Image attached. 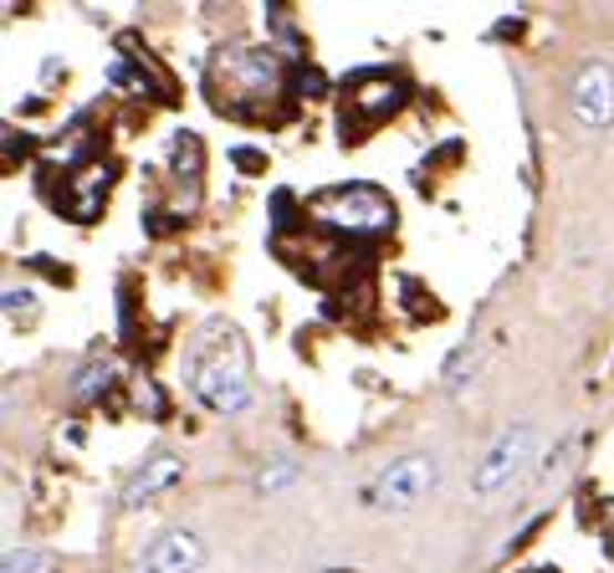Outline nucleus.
<instances>
[{
  "label": "nucleus",
  "instance_id": "12",
  "mask_svg": "<svg viewBox=\"0 0 614 573\" xmlns=\"http://www.w3.org/2000/svg\"><path fill=\"white\" fill-rule=\"evenodd\" d=\"M57 569V553L47 548H11L6 553V573H52Z\"/></svg>",
  "mask_w": 614,
  "mask_h": 573
},
{
  "label": "nucleus",
  "instance_id": "5",
  "mask_svg": "<svg viewBox=\"0 0 614 573\" xmlns=\"http://www.w3.org/2000/svg\"><path fill=\"white\" fill-rule=\"evenodd\" d=\"M436 487H441V461L430 451H410L364 487V507H375V512H410V507H420Z\"/></svg>",
  "mask_w": 614,
  "mask_h": 573
},
{
  "label": "nucleus",
  "instance_id": "8",
  "mask_svg": "<svg viewBox=\"0 0 614 573\" xmlns=\"http://www.w3.org/2000/svg\"><path fill=\"white\" fill-rule=\"evenodd\" d=\"M201 569H205V538L195 528H164L139 553V573H201Z\"/></svg>",
  "mask_w": 614,
  "mask_h": 573
},
{
  "label": "nucleus",
  "instance_id": "15",
  "mask_svg": "<svg viewBox=\"0 0 614 573\" xmlns=\"http://www.w3.org/2000/svg\"><path fill=\"white\" fill-rule=\"evenodd\" d=\"M231 160H236L246 174H262V170H267V154H262V149H246V144L231 149Z\"/></svg>",
  "mask_w": 614,
  "mask_h": 573
},
{
  "label": "nucleus",
  "instance_id": "1",
  "mask_svg": "<svg viewBox=\"0 0 614 573\" xmlns=\"http://www.w3.org/2000/svg\"><path fill=\"white\" fill-rule=\"evenodd\" d=\"M190 395L211 415H241L252 405V354L231 323H205L185 354Z\"/></svg>",
  "mask_w": 614,
  "mask_h": 573
},
{
  "label": "nucleus",
  "instance_id": "14",
  "mask_svg": "<svg viewBox=\"0 0 614 573\" xmlns=\"http://www.w3.org/2000/svg\"><path fill=\"white\" fill-rule=\"evenodd\" d=\"M467 369H471V344H461L451 359H446V389H451V395L467 385Z\"/></svg>",
  "mask_w": 614,
  "mask_h": 573
},
{
  "label": "nucleus",
  "instance_id": "6",
  "mask_svg": "<svg viewBox=\"0 0 614 573\" xmlns=\"http://www.w3.org/2000/svg\"><path fill=\"white\" fill-rule=\"evenodd\" d=\"M528 451H533V426H528V420H518V426H508L502 436L492 440V446H487V456H481L477 471H471V492H477V497H497L512 477H518V467L528 461Z\"/></svg>",
  "mask_w": 614,
  "mask_h": 573
},
{
  "label": "nucleus",
  "instance_id": "13",
  "mask_svg": "<svg viewBox=\"0 0 614 573\" xmlns=\"http://www.w3.org/2000/svg\"><path fill=\"white\" fill-rule=\"evenodd\" d=\"M287 93H297V98H323V93H328V78H323L318 68H307V62H297V68L287 72Z\"/></svg>",
  "mask_w": 614,
  "mask_h": 573
},
{
  "label": "nucleus",
  "instance_id": "2",
  "mask_svg": "<svg viewBox=\"0 0 614 573\" xmlns=\"http://www.w3.org/2000/svg\"><path fill=\"white\" fill-rule=\"evenodd\" d=\"M211 98L241 119H252V103L256 98H277L287 88V68H282V57L267 52V47H252V41H236V47H221L211 57Z\"/></svg>",
  "mask_w": 614,
  "mask_h": 573
},
{
  "label": "nucleus",
  "instance_id": "11",
  "mask_svg": "<svg viewBox=\"0 0 614 573\" xmlns=\"http://www.w3.org/2000/svg\"><path fill=\"white\" fill-rule=\"evenodd\" d=\"M293 481H297V461L293 456H277V461H267V467L256 471V497H282Z\"/></svg>",
  "mask_w": 614,
  "mask_h": 573
},
{
  "label": "nucleus",
  "instance_id": "9",
  "mask_svg": "<svg viewBox=\"0 0 614 573\" xmlns=\"http://www.w3.org/2000/svg\"><path fill=\"white\" fill-rule=\"evenodd\" d=\"M185 477V461L174 451H154L139 461V471L129 481H123V492H119V507L123 512H139V507H149L154 497H164L174 487V481Z\"/></svg>",
  "mask_w": 614,
  "mask_h": 573
},
{
  "label": "nucleus",
  "instance_id": "7",
  "mask_svg": "<svg viewBox=\"0 0 614 573\" xmlns=\"http://www.w3.org/2000/svg\"><path fill=\"white\" fill-rule=\"evenodd\" d=\"M574 119L584 134H604L614 123V68L604 57H589L574 72Z\"/></svg>",
  "mask_w": 614,
  "mask_h": 573
},
{
  "label": "nucleus",
  "instance_id": "4",
  "mask_svg": "<svg viewBox=\"0 0 614 573\" xmlns=\"http://www.w3.org/2000/svg\"><path fill=\"white\" fill-rule=\"evenodd\" d=\"M410 103V82L389 68H364L344 78V144L385 129Z\"/></svg>",
  "mask_w": 614,
  "mask_h": 573
},
{
  "label": "nucleus",
  "instance_id": "3",
  "mask_svg": "<svg viewBox=\"0 0 614 573\" xmlns=\"http://www.w3.org/2000/svg\"><path fill=\"white\" fill-rule=\"evenodd\" d=\"M307 211H313V221L344 231V236H359V241H375L395 231V201L379 185H369V180H344V185L318 190L307 201Z\"/></svg>",
  "mask_w": 614,
  "mask_h": 573
},
{
  "label": "nucleus",
  "instance_id": "10",
  "mask_svg": "<svg viewBox=\"0 0 614 573\" xmlns=\"http://www.w3.org/2000/svg\"><path fill=\"white\" fill-rule=\"evenodd\" d=\"M113 379H119L113 359H93V364H82V369L72 374V385H68V400H72V405H93V400H103L108 389H113Z\"/></svg>",
  "mask_w": 614,
  "mask_h": 573
},
{
  "label": "nucleus",
  "instance_id": "16",
  "mask_svg": "<svg viewBox=\"0 0 614 573\" xmlns=\"http://www.w3.org/2000/svg\"><path fill=\"white\" fill-rule=\"evenodd\" d=\"M328 573H354V569H328Z\"/></svg>",
  "mask_w": 614,
  "mask_h": 573
}]
</instances>
